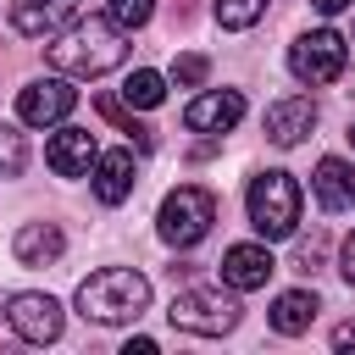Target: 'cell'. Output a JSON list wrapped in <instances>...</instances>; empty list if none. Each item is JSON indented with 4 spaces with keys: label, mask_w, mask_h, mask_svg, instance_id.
Returning a JSON list of instances; mask_svg holds the SVG:
<instances>
[{
    "label": "cell",
    "mask_w": 355,
    "mask_h": 355,
    "mask_svg": "<svg viewBox=\"0 0 355 355\" xmlns=\"http://www.w3.org/2000/svg\"><path fill=\"white\" fill-rule=\"evenodd\" d=\"M349 205H355V200H349Z\"/></svg>",
    "instance_id": "cell-28"
},
{
    "label": "cell",
    "mask_w": 355,
    "mask_h": 355,
    "mask_svg": "<svg viewBox=\"0 0 355 355\" xmlns=\"http://www.w3.org/2000/svg\"><path fill=\"white\" fill-rule=\"evenodd\" d=\"M22 166H28V144L11 122H0V178H17Z\"/></svg>",
    "instance_id": "cell-20"
},
{
    "label": "cell",
    "mask_w": 355,
    "mask_h": 355,
    "mask_svg": "<svg viewBox=\"0 0 355 355\" xmlns=\"http://www.w3.org/2000/svg\"><path fill=\"white\" fill-rule=\"evenodd\" d=\"M239 116H244V94L239 89H205L200 100H189L183 128H194V133H227V128H239Z\"/></svg>",
    "instance_id": "cell-11"
},
{
    "label": "cell",
    "mask_w": 355,
    "mask_h": 355,
    "mask_svg": "<svg viewBox=\"0 0 355 355\" xmlns=\"http://www.w3.org/2000/svg\"><path fill=\"white\" fill-rule=\"evenodd\" d=\"M172 327L178 333H200V338H222L239 327V288H222V283H194L183 294H172L166 305Z\"/></svg>",
    "instance_id": "cell-4"
},
{
    "label": "cell",
    "mask_w": 355,
    "mask_h": 355,
    "mask_svg": "<svg viewBox=\"0 0 355 355\" xmlns=\"http://www.w3.org/2000/svg\"><path fill=\"white\" fill-rule=\"evenodd\" d=\"M311 128H316V100H311V94H283V100L266 105V139H272V144L294 150Z\"/></svg>",
    "instance_id": "cell-12"
},
{
    "label": "cell",
    "mask_w": 355,
    "mask_h": 355,
    "mask_svg": "<svg viewBox=\"0 0 355 355\" xmlns=\"http://www.w3.org/2000/svg\"><path fill=\"white\" fill-rule=\"evenodd\" d=\"M311 6H316V11H322V17H338V11H349V6H355V0H311Z\"/></svg>",
    "instance_id": "cell-26"
},
{
    "label": "cell",
    "mask_w": 355,
    "mask_h": 355,
    "mask_svg": "<svg viewBox=\"0 0 355 355\" xmlns=\"http://www.w3.org/2000/svg\"><path fill=\"white\" fill-rule=\"evenodd\" d=\"M349 144H355V122H349Z\"/></svg>",
    "instance_id": "cell-27"
},
{
    "label": "cell",
    "mask_w": 355,
    "mask_h": 355,
    "mask_svg": "<svg viewBox=\"0 0 355 355\" xmlns=\"http://www.w3.org/2000/svg\"><path fill=\"white\" fill-rule=\"evenodd\" d=\"M300 205H305V194H300V183L288 178V172H255L250 178V194H244V211H250V227L272 244V239H288L294 227H300Z\"/></svg>",
    "instance_id": "cell-3"
},
{
    "label": "cell",
    "mask_w": 355,
    "mask_h": 355,
    "mask_svg": "<svg viewBox=\"0 0 355 355\" xmlns=\"http://www.w3.org/2000/svg\"><path fill=\"white\" fill-rule=\"evenodd\" d=\"M44 161L55 178H89L94 161H100V144L89 128H55V139L44 144Z\"/></svg>",
    "instance_id": "cell-9"
},
{
    "label": "cell",
    "mask_w": 355,
    "mask_h": 355,
    "mask_svg": "<svg viewBox=\"0 0 355 355\" xmlns=\"http://www.w3.org/2000/svg\"><path fill=\"white\" fill-rule=\"evenodd\" d=\"M277 272V261H272V250L266 244H233L227 255H222V283L227 288H239V294H255V288H266V277Z\"/></svg>",
    "instance_id": "cell-13"
},
{
    "label": "cell",
    "mask_w": 355,
    "mask_h": 355,
    "mask_svg": "<svg viewBox=\"0 0 355 355\" xmlns=\"http://www.w3.org/2000/svg\"><path fill=\"white\" fill-rule=\"evenodd\" d=\"M311 189H316V205L333 216V211H344V205L355 200V172H349L338 155H322V161H316V178H311Z\"/></svg>",
    "instance_id": "cell-16"
},
{
    "label": "cell",
    "mask_w": 355,
    "mask_h": 355,
    "mask_svg": "<svg viewBox=\"0 0 355 355\" xmlns=\"http://www.w3.org/2000/svg\"><path fill=\"white\" fill-rule=\"evenodd\" d=\"M72 105H78V89H72L67 72H55V78H33V83L17 94V116H22L28 128H55V122L72 116Z\"/></svg>",
    "instance_id": "cell-7"
},
{
    "label": "cell",
    "mask_w": 355,
    "mask_h": 355,
    "mask_svg": "<svg viewBox=\"0 0 355 355\" xmlns=\"http://www.w3.org/2000/svg\"><path fill=\"white\" fill-rule=\"evenodd\" d=\"M261 11H266V0H216V22L222 28H250V22H261Z\"/></svg>",
    "instance_id": "cell-21"
},
{
    "label": "cell",
    "mask_w": 355,
    "mask_h": 355,
    "mask_svg": "<svg viewBox=\"0 0 355 355\" xmlns=\"http://www.w3.org/2000/svg\"><path fill=\"white\" fill-rule=\"evenodd\" d=\"M150 11H155V0H105V17L116 22V28H144L150 22Z\"/></svg>",
    "instance_id": "cell-22"
},
{
    "label": "cell",
    "mask_w": 355,
    "mask_h": 355,
    "mask_svg": "<svg viewBox=\"0 0 355 355\" xmlns=\"http://www.w3.org/2000/svg\"><path fill=\"white\" fill-rule=\"evenodd\" d=\"M344 61H349V44H344V33H333V28H311V33H300L294 50H288V72H294L300 83H311V89L344 78Z\"/></svg>",
    "instance_id": "cell-6"
},
{
    "label": "cell",
    "mask_w": 355,
    "mask_h": 355,
    "mask_svg": "<svg viewBox=\"0 0 355 355\" xmlns=\"http://www.w3.org/2000/svg\"><path fill=\"white\" fill-rule=\"evenodd\" d=\"M333 349H355V322H338L333 327Z\"/></svg>",
    "instance_id": "cell-25"
},
{
    "label": "cell",
    "mask_w": 355,
    "mask_h": 355,
    "mask_svg": "<svg viewBox=\"0 0 355 355\" xmlns=\"http://www.w3.org/2000/svg\"><path fill=\"white\" fill-rule=\"evenodd\" d=\"M83 0H11V28L22 39H50L67 22H78Z\"/></svg>",
    "instance_id": "cell-10"
},
{
    "label": "cell",
    "mask_w": 355,
    "mask_h": 355,
    "mask_svg": "<svg viewBox=\"0 0 355 355\" xmlns=\"http://www.w3.org/2000/svg\"><path fill=\"white\" fill-rule=\"evenodd\" d=\"M89 178H94V200H100V205H122V200L133 194V183H139V178H133V150H105Z\"/></svg>",
    "instance_id": "cell-14"
},
{
    "label": "cell",
    "mask_w": 355,
    "mask_h": 355,
    "mask_svg": "<svg viewBox=\"0 0 355 355\" xmlns=\"http://www.w3.org/2000/svg\"><path fill=\"white\" fill-rule=\"evenodd\" d=\"M94 105H100V116H105V122H116V128H122V133H128V139H133L139 150H150V144H155V139H150V128H144V122H133L128 100H116V94H100Z\"/></svg>",
    "instance_id": "cell-19"
},
{
    "label": "cell",
    "mask_w": 355,
    "mask_h": 355,
    "mask_svg": "<svg viewBox=\"0 0 355 355\" xmlns=\"http://www.w3.org/2000/svg\"><path fill=\"white\" fill-rule=\"evenodd\" d=\"M316 311H322V305H316L311 288H288V294L272 300V327H277L283 338H300V333L316 322Z\"/></svg>",
    "instance_id": "cell-17"
},
{
    "label": "cell",
    "mask_w": 355,
    "mask_h": 355,
    "mask_svg": "<svg viewBox=\"0 0 355 355\" xmlns=\"http://www.w3.org/2000/svg\"><path fill=\"white\" fill-rule=\"evenodd\" d=\"M122 100H128V105H139V111H150V105H161V100H166V78H161V72H150V67L128 72Z\"/></svg>",
    "instance_id": "cell-18"
},
{
    "label": "cell",
    "mask_w": 355,
    "mask_h": 355,
    "mask_svg": "<svg viewBox=\"0 0 355 355\" xmlns=\"http://www.w3.org/2000/svg\"><path fill=\"white\" fill-rule=\"evenodd\" d=\"M172 78H178V89H200V83L211 78V61H205V55H178V61H172Z\"/></svg>",
    "instance_id": "cell-23"
},
{
    "label": "cell",
    "mask_w": 355,
    "mask_h": 355,
    "mask_svg": "<svg viewBox=\"0 0 355 355\" xmlns=\"http://www.w3.org/2000/svg\"><path fill=\"white\" fill-rule=\"evenodd\" d=\"M144 305H150V277L133 266H100L78 283V316L83 322L122 327V322H139Z\"/></svg>",
    "instance_id": "cell-2"
},
{
    "label": "cell",
    "mask_w": 355,
    "mask_h": 355,
    "mask_svg": "<svg viewBox=\"0 0 355 355\" xmlns=\"http://www.w3.org/2000/svg\"><path fill=\"white\" fill-rule=\"evenodd\" d=\"M211 222H216V194L200 189V183H178V189L161 200V211H155V233H161L172 250L200 244V239L211 233Z\"/></svg>",
    "instance_id": "cell-5"
},
{
    "label": "cell",
    "mask_w": 355,
    "mask_h": 355,
    "mask_svg": "<svg viewBox=\"0 0 355 355\" xmlns=\"http://www.w3.org/2000/svg\"><path fill=\"white\" fill-rule=\"evenodd\" d=\"M61 250H67V239H61L55 222H22L17 239H11V255H17L22 266H50Z\"/></svg>",
    "instance_id": "cell-15"
},
{
    "label": "cell",
    "mask_w": 355,
    "mask_h": 355,
    "mask_svg": "<svg viewBox=\"0 0 355 355\" xmlns=\"http://www.w3.org/2000/svg\"><path fill=\"white\" fill-rule=\"evenodd\" d=\"M122 55H128V28H116L111 17H78L44 44V61L67 78H100L122 67Z\"/></svg>",
    "instance_id": "cell-1"
},
{
    "label": "cell",
    "mask_w": 355,
    "mask_h": 355,
    "mask_svg": "<svg viewBox=\"0 0 355 355\" xmlns=\"http://www.w3.org/2000/svg\"><path fill=\"white\" fill-rule=\"evenodd\" d=\"M6 322L17 327V338H22V344H55V338H61V305H55L50 294H39V288L11 294Z\"/></svg>",
    "instance_id": "cell-8"
},
{
    "label": "cell",
    "mask_w": 355,
    "mask_h": 355,
    "mask_svg": "<svg viewBox=\"0 0 355 355\" xmlns=\"http://www.w3.org/2000/svg\"><path fill=\"white\" fill-rule=\"evenodd\" d=\"M338 272H344V283H355V233H349L344 250H338Z\"/></svg>",
    "instance_id": "cell-24"
}]
</instances>
